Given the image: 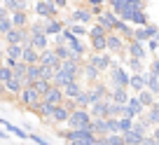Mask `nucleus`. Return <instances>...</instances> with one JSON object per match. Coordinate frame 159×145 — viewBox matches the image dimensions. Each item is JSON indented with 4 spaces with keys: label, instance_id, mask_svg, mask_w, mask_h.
<instances>
[{
    "label": "nucleus",
    "instance_id": "nucleus-16",
    "mask_svg": "<svg viewBox=\"0 0 159 145\" xmlns=\"http://www.w3.org/2000/svg\"><path fill=\"white\" fill-rule=\"evenodd\" d=\"M68 117H70V110L66 108L63 103L52 105V115H49V122H52V124H66V122H68Z\"/></svg>",
    "mask_w": 159,
    "mask_h": 145
},
{
    "label": "nucleus",
    "instance_id": "nucleus-33",
    "mask_svg": "<svg viewBox=\"0 0 159 145\" xmlns=\"http://www.w3.org/2000/svg\"><path fill=\"white\" fill-rule=\"evenodd\" d=\"M124 136V143L126 145H143V138H145V134H138V131H126V134H122Z\"/></svg>",
    "mask_w": 159,
    "mask_h": 145
},
{
    "label": "nucleus",
    "instance_id": "nucleus-54",
    "mask_svg": "<svg viewBox=\"0 0 159 145\" xmlns=\"http://www.w3.org/2000/svg\"><path fill=\"white\" fill-rule=\"evenodd\" d=\"M150 136H152L154 140L159 143V126H152V131H150Z\"/></svg>",
    "mask_w": 159,
    "mask_h": 145
},
{
    "label": "nucleus",
    "instance_id": "nucleus-17",
    "mask_svg": "<svg viewBox=\"0 0 159 145\" xmlns=\"http://www.w3.org/2000/svg\"><path fill=\"white\" fill-rule=\"evenodd\" d=\"M126 54H129L131 59L145 61V56H148V47H145L143 42H138V40H129V42H126Z\"/></svg>",
    "mask_w": 159,
    "mask_h": 145
},
{
    "label": "nucleus",
    "instance_id": "nucleus-53",
    "mask_svg": "<svg viewBox=\"0 0 159 145\" xmlns=\"http://www.w3.org/2000/svg\"><path fill=\"white\" fill-rule=\"evenodd\" d=\"M68 2H70V0H54V5L59 7V10H66V7H68Z\"/></svg>",
    "mask_w": 159,
    "mask_h": 145
},
{
    "label": "nucleus",
    "instance_id": "nucleus-22",
    "mask_svg": "<svg viewBox=\"0 0 159 145\" xmlns=\"http://www.w3.org/2000/svg\"><path fill=\"white\" fill-rule=\"evenodd\" d=\"M82 77L89 82V87H94V84L101 82V70L94 68V66H89V63H84V66H82Z\"/></svg>",
    "mask_w": 159,
    "mask_h": 145
},
{
    "label": "nucleus",
    "instance_id": "nucleus-59",
    "mask_svg": "<svg viewBox=\"0 0 159 145\" xmlns=\"http://www.w3.org/2000/svg\"><path fill=\"white\" fill-rule=\"evenodd\" d=\"M24 2H26V5H30V2H35V0H24Z\"/></svg>",
    "mask_w": 159,
    "mask_h": 145
},
{
    "label": "nucleus",
    "instance_id": "nucleus-31",
    "mask_svg": "<svg viewBox=\"0 0 159 145\" xmlns=\"http://www.w3.org/2000/svg\"><path fill=\"white\" fill-rule=\"evenodd\" d=\"M91 134L96 136V138H101V136H108V129H105V120H101V117H94L91 120Z\"/></svg>",
    "mask_w": 159,
    "mask_h": 145
},
{
    "label": "nucleus",
    "instance_id": "nucleus-47",
    "mask_svg": "<svg viewBox=\"0 0 159 145\" xmlns=\"http://www.w3.org/2000/svg\"><path fill=\"white\" fill-rule=\"evenodd\" d=\"M105 129H108V134H119L117 120H115V117H105Z\"/></svg>",
    "mask_w": 159,
    "mask_h": 145
},
{
    "label": "nucleus",
    "instance_id": "nucleus-14",
    "mask_svg": "<svg viewBox=\"0 0 159 145\" xmlns=\"http://www.w3.org/2000/svg\"><path fill=\"white\" fill-rule=\"evenodd\" d=\"M94 21H96L98 26H103V28L108 30V33H115V28H117V21H119V16L115 14L112 10H110V12H103V14H98Z\"/></svg>",
    "mask_w": 159,
    "mask_h": 145
},
{
    "label": "nucleus",
    "instance_id": "nucleus-32",
    "mask_svg": "<svg viewBox=\"0 0 159 145\" xmlns=\"http://www.w3.org/2000/svg\"><path fill=\"white\" fill-rule=\"evenodd\" d=\"M54 54L59 56V61H68V59H77V56L73 54V52H70V47L68 45H56L54 47ZM84 61V59H82Z\"/></svg>",
    "mask_w": 159,
    "mask_h": 145
},
{
    "label": "nucleus",
    "instance_id": "nucleus-24",
    "mask_svg": "<svg viewBox=\"0 0 159 145\" xmlns=\"http://www.w3.org/2000/svg\"><path fill=\"white\" fill-rule=\"evenodd\" d=\"M129 89H122V87H110V101L112 103H119V105H126L129 101Z\"/></svg>",
    "mask_w": 159,
    "mask_h": 145
},
{
    "label": "nucleus",
    "instance_id": "nucleus-10",
    "mask_svg": "<svg viewBox=\"0 0 159 145\" xmlns=\"http://www.w3.org/2000/svg\"><path fill=\"white\" fill-rule=\"evenodd\" d=\"M28 38H30L28 28H14V26H12V30H10V33H5V35H2L5 45H24V42L28 40Z\"/></svg>",
    "mask_w": 159,
    "mask_h": 145
},
{
    "label": "nucleus",
    "instance_id": "nucleus-35",
    "mask_svg": "<svg viewBox=\"0 0 159 145\" xmlns=\"http://www.w3.org/2000/svg\"><path fill=\"white\" fill-rule=\"evenodd\" d=\"M136 96H138V101L145 105V110H148L150 105H154V103H157V96H154L152 91H148V89H143L140 94H136Z\"/></svg>",
    "mask_w": 159,
    "mask_h": 145
},
{
    "label": "nucleus",
    "instance_id": "nucleus-11",
    "mask_svg": "<svg viewBox=\"0 0 159 145\" xmlns=\"http://www.w3.org/2000/svg\"><path fill=\"white\" fill-rule=\"evenodd\" d=\"M68 24H82V26H91L94 24V14H91L89 7H80V10H75L73 14H70V19L66 21V26Z\"/></svg>",
    "mask_w": 159,
    "mask_h": 145
},
{
    "label": "nucleus",
    "instance_id": "nucleus-58",
    "mask_svg": "<svg viewBox=\"0 0 159 145\" xmlns=\"http://www.w3.org/2000/svg\"><path fill=\"white\" fill-rule=\"evenodd\" d=\"M7 124V120H2V117H0V126H5Z\"/></svg>",
    "mask_w": 159,
    "mask_h": 145
},
{
    "label": "nucleus",
    "instance_id": "nucleus-13",
    "mask_svg": "<svg viewBox=\"0 0 159 145\" xmlns=\"http://www.w3.org/2000/svg\"><path fill=\"white\" fill-rule=\"evenodd\" d=\"M143 112H145V105L138 101V96H129V101H126V105H124V117L138 120Z\"/></svg>",
    "mask_w": 159,
    "mask_h": 145
},
{
    "label": "nucleus",
    "instance_id": "nucleus-30",
    "mask_svg": "<svg viewBox=\"0 0 159 145\" xmlns=\"http://www.w3.org/2000/svg\"><path fill=\"white\" fill-rule=\"evenodd\" d=\"M2 84H5V91H10L12 96H19V91L24 89V82H21L19 77H14V75H12V77H7V80L2 82Z\"/></svg>",
    "mask_w": 159,
    "mask_h": 145
},
{
    "label": "nucleus",
    "instance_id": "nucleus-6",
    "mask_svg": "<svg viewBox=\"0 0 159 145\" xmlns=\"http://www.w3.org/2000/svg\"><path fill=\"white\" fill-rule=\"evenodd\" d=\"M33 10L38 19H59V7L54 5V0H35Z\"/></svg>",
    "mask_w": 159,
    "mask_h": 145
},
{
    "label": "nucleus",
    "instance_id": "nucleus-38",
    "mask_svg": "<svg viewBox=\"0 0 159 145\" xmlns=\"http://www.w3.org/2000/svg\"><path fill=\"white\" fill-rule=\"evenodd\" d=\"M145 117L150 120V124H152V126H159V103L150 105L148 110H145Z\"/></svg>",
    "mask_w": 159,
    "mask_h": 145
},
{
    "label": "nucleus",
    "instance_id": "nucleus-51",
    "mask_svg": "<svg viewBox=\"0 0 159 145\" xmlns=\"http://www.w3.org/2000/svg\"><path fill=\"white\" fill-rule=\"evenodd\" d=\"M108 5V0H87V7H103Z\"/></svg>",
    "mask_w": 159,
    "mask_h": 145
},
{
    "label": "nucleus",
    "instance_id": "nucleus-9",
    "mask_svg": "<svg viewBox=\"0 0 159 145\" xmlns=\"http://www.w3.org/2000/svg\"><path fill=\"white\" fill-rule=\"evenodd\" d=\"M42 98V96L38 94V91L33 89V87H24V89L19 91V96H16V101H19V105H24V108H33L35 103H38V101Z\"/></svg>",
    "mask_w": 159,
    "mask_h": 145
},
{
    "label": "nucleus",
    "instance_id": "nucleus-7",
    "mask_svg": "<svg viewBox=\"0 0 159 145\" xmlns=\"http://www.w3.org/2000/svg\"><path fill=\"white\" fill-rule=\"evenodd\" d=\"M84 63H89V66H94V68H98L101 73H108V70L112 68L117 61H115L110 54H103V52L98 54V52H96V54H89V59H87Z\"/></svg>",
    "mask_w": 159,
    "mask_h": 145
},
{
    "label": "nucleus",
    "instance_id": "nucleus-27",
    "mask_svg": "<svg viewBox=\"0 0 159 145\" xmlns=\"http://www.w3.org/2000/svg\"><path fill=\"white\" fill-rule=\"evenodd\" d=\"M66 28V21L61 19H45V35H59Z\"/></svg>",
    "mask_w": 159,
    "mask_h": 145
},
{
    "label": "nucleus",
    "instance_id": "nucleus-48",
    "mask_svg": "<svg viewBox=\"0 0 159 145\" xmlns=\"http://www.w3.org/2000/svg\"><path fill=\"white\" fill-rule=\"evenodd\" d=\"M28 140H33L35 145H52L49 140H47V138H42L40 134H28Z\"/></svg>",
    "mask_w": 159,
    "mask_h": 145
},
{
    "label": "nucleus",
    "instance_id": "nucleus-36",
    "mask_svg": "<svg viewBox=\"0 0 159 145\" xmlns=\"http://www.w3.org/2000/svg\"><path fill=\"white\" fill-rule=\"evenodd\" d=\"M30 87H33V89L38 91L40 96H45L47 91L52 89V82H49V80H45V77H40V80H35V82H33V84H30Z\"/></svg>",
    "mask_w": 159,
    "mask_h": 145
},
{
    "label": "nucleus",
    "instance_id": "nucleus-26",
    "mask_svg": "<svg viewBox=\"0 0 159 145\" xmlns=\"http://www.w3.org/2000/svg\"><path fill=\"white\" fill-rule=\"evenodd\" d=\"M40 77H42V66H40V63L28 66V70H26V80H24V87H30L35 80H40Z\"/></svg>",
    "mask_w": 159,
    "mask_h": 145
},
{
    "label": "nucleus",
    "instance_id": "nucleus-5",
    "mask_svg": "<svg viewBox=\"0 0 159 145\" xmlns=\"http://www.w3.org/2000/svg\"><path fill=\"white\" fill-rule=\"evenodd\" d=\"M91 120H94V117L89 115V110H84V108H75V110L70 112V117H68L66 124H68L70 129H89Z\"/></svg>",
    "mask_w": 159,
    "mask_h": 145
},
{
    "label": "nucleus",
    "instance_id": "nucleus-19",
    "mask_svg": "<svg viewBox=\"0 0 159 145\" xmlns=\"http://www.w3.org/2000/svg\"><path fill=\"white\" fill-rule=\"evenodd\" d=\"M21 61H24V63H28V66L40 63V52L35 49L33 45H30V38L24 42V54H21Z\"/></svg>",
    "mask_w": 159,
    "mask_h": 145
},
{
    "label": "nucleus",
    "instance_id": "nucleus-39",
    "mask_svg": "<svg viewBox=\"0 0 159 145\" xmlns=\"http://www.w3.org/2000/svg\"><path fill=\"white\" fill-rule=\"evenodd\" d=\"M2 7H5L7 12H19V10H26V2L24 0H2Z\"/></svg>",
    "mask_w": 159,
    "mask_h": 145
},
{
    "label": "nucleus",
    "instance_id": "nucleus-43",
    "mask_svg": "<svg viewBox=\"0 0 159 145\" xmlns=\"http://www.w3.org/2000/svg\"><path fill=\"white\" fill-rule=\"evenodd\" d=\"M70 33L77 35V38H84V35H89V26H82V24H68Z\"/></svg>",
    "mask_w": 159,
    "mask_h": 145
},
{
    "label": "nucleus",
    "instance_id": "nucleus-57",
    "mask_svg": "<svg viewBox=\"0 0 159 145\" xmlns=\"http://www.w3.org/2000/svg\"><path fill=\"white\" fill-rule=\"evenodd\" d=\"M0 96H5V84H0Z\"/></svg>",
    "mask_w": 159,
    "mask_h": 145
},
{
    "label": "nucleus",
    "instance_id": "nucleus-4",
    "mask_svg": "<svg viewBox=\"0 0 159 145\" xmlns=\"http://www.w3.org/2000/svg\"><path fill=\"white\" fill-rule=\"evenodd\" d=\"M61 38H63V42L70 47V52H73V54L77 56V59H84V54H87V47H84V42H82V38L73 35L68 26H66V28L61 30Z\"/></svg>",
    "mask_w": 159,
    "mask_h": 145
},
{
    "label": "nucleus",
    "instance_id": "nucleus-55",
    "mask_svg": "<svg viewBox=\"0 0 159 145\" xmlns=\"http://www.w3.org/2000/svg\"><path fill=\"white\" fill-rule=\"evenodd\" d=\"M2 16H10V12H7L2 5H0V19H2Z\"/></svg>",
    "mask_w": 159,
    "mask_h": 145
},
{
    "label": "nucleus",
    "instance_id": "nucleus-18",
    "mask_svg": "<svg viewBox=\"0 0 159 145\" xmlns=\"http://www.w3.org/2000/svg\"><path fill=\"white\" fill-rule=\"evenodd\" d=\"M30 33V45L38 52H45L49 47V35H45V30H28Z\"/></svg>",
    "mask_w": 159,
    "mask_h": 145
},
{
    "label": "nucleus",
    "instance_id": "nucleus-8",
    "mask_svg": "<svg viewBox=\"0 0 159 145\" xmlns=\"http://www.w3.org/2000/svg\"><path fill=\"white\" fill-rule=\"evenodd\" d=\"M152 38H159V26H154V24H148V26H136L134 28V40H138V42H148V40H152Z\"/></svg>",
    "mask_w": 159,
    "mask_h": 145
},
{
    "label": "nucleus",
    "instance_id": "nucleus-42",
    "mask_svg": "<svg viewBox=\"0 0 159 145\" xmlns=\"http://www.w3.org/2000/svg\"><path fill=\"white\" fill-rule=\"evenodd\" d=\"M75 101V105H77V108H84V110H89V91H87V89H82V94H80L77 96V98H73Z\"/></svg>",
    "mask_w": 159,
    "mask_h": 145
},
{
    "label": "nucleus",
    "instance_id": "nucleus-50",
    "mask_svg": "<svg viewBox=\"0 0 159 145\" xmlns=\"http://www.w3.org/2000/svg\"><path fill=\"white\" fill-rule=\"evenodd\" d=\"M150 73H152V75H157L159 77V59H152V63H150Z\"/></svg>",
    "mask_w": 159,
    "mask_h": 145
},
{
    "label": "nucleus",
    "instance_id": "nucleus-12",
    "mask_svg": "<svg viewBox=\"0 0 159 145\" xmlns=\"http://www.w3.org/2000/svg\"><path fill=\"white\" fill-rule=\"evenodd\" d=\"M105 52H108V54H122V52H126V40L117 33H108Z\"/></svg>",
    "mask_w": 159,
    "mask_h": 145
},
{
    "label": "nucleus",
    "instance_id": "nucleus-44",
    "mask_svg": "<svg viewBox=\"0 0 159 145\" xmlns=\"http://www.w3.org/2000/svg\"><path fill=\"white\" fill-rule=\"evenodd\" d=\"M5 129H7V134H12V136H16V138H21V140H28V134H26L24 129H19V126H14V124H10L7 122L5 124Z\"/></svg>",
    "mask_w": 159,
    "mask_h": 145
},
{
    "label": "nucleus",
    "instance_id": "nucleus-20",
    "mask_svg": "<svg viewBox=\"0 0 159 145\" xmlns=\"http://www.w3.org/2000/svg\"><path fill=\"white\" fill-rule=\"evenodd\" d=\"M42 101H45V103H49V105H59V103H63V101H66L63 89H61V87H56V84H52V89L47 91L45 96H42Z\"/></svg>",
    "mask_w": 159,
    "mask_h": 145
},
{
    "label": "nucleus",
    "instance_id": "nucleus-45",
    "mask_svg": "<svg viewBox=\"0 0 159 145\" xmlns=\"http://www.w3.org/2000/svg\"><path fill=\"white\" fill-rule=\"evenodd\" d=\"M105 145H126V143H124L122 134H108L105 136Z\"/></svg>",
    "mask_w": 159,
    "mask_h": 145
},
{
    "label": "nucleus",
    "instance_id": "nucleus-21",
    "mask_svg": "<svg viewBox=\"0 0 159 145\" xmlns=\"http://www.w3.org/2000/svg\"><path fill=\"white\" fill-rule=\"evenodd\" d=\"M143 89H145V70H143V73H131L129 91H134V96H136V94H140Z\"/></svg>",
    "mask_w": 159,
    "mask_h": 145
},
{
    "label": "nucleus",
    "instance_id": "nucleus-41",
    "mask_svg": "<svg viewBox=\"0 0 159 145\" xmlns=\"http://www.w3.org/2000/svg\"><path fill=\"white\" fill-rule=\"evenodd\" d=\"M126 68H129V73H143L145 70V66H143V61L140 59H126Z\"/></svg>",
    "mask_w": 159,
    "mask_h": 145
},
{
    "label": "nucleus",
    "instance_id": "nucleus-23",
    "mask_svg": "<svg viewBox=\"0 0 159 145\" xmlns=\"http://www.w3.org/2000/svg\"><path fill=\"white\" fill-rule=\"evenodd\" d=\"M108 105H110V98H103V101H98V103L89 105V115L105 120V117H108Z\"/></svg>",
    "mask_w": 159,
    "mask_h": 145
},
{
    "label": "nucleus",
    "instance_id": "nucleus-15",
    "mask_svg": "<svg viewBox=\"0 0 159 145\" xmlns=\"http://www.w3.org/2000/svg\"><path fill=\"white\" fill-rule=\"evenodd\" d=\"M40 66H42V68H52L56 73V70L61 68V61H59V56L54 54V49L47 47L45 52H40Z\"/></svg>",
    "mask_w": 159,
    "mask_h": 145
},
{
    "label": "nucleus",
    "instance_id": "nucleus-37",
    "mask_svg": "<svg viewBox=\"0 0 159 145\" xmlns=\"http://www.w3.org/2000/svg\"><path fill=\"white\" fill-rule=\"evenodd\" d=\"M12 73H14V77H19L21 82L26 80V70H28V63H24V61H14V66H12Z\"/></svg>",
    "mask_w": 159,
    "mask_h": 145
},
{
    "label": "nucleus",
    "instance_id": "nucleus-52",
    "mask_svg": "<svg viewBox=\"0 0 159 145\" xmlns=\"http://www.w3.org/2000/svg\"><path fill=\"white\" fill-rule=\"evenodd\" d=\"M126 5H134V7H143L145 10V0H124Z\"/></svg>",
    "mask_w": 159,
    "mask_h": 145
},
{
    "label": "nucleus",
    "instance_id": "nucleus-3",
    "mask_svg": "<svg viewBox=\"0 0 159 145\" xmlns=\"http://www.w3.org/2000/svg\"><path fill=\"white\" fill-rule=\"evenodd\" d=\"M105 42H108V30L94 21V24L89 26V45H91V49L101 54V52H105Z\"/></svg>",
    "mask_w": 159,
    "mask_h": 145
},
{
    "label": "nucleus",
    "instance_id": "nucleus-49",
    "mask_svg": "<svg viewBox=\"0 0 159 145\" xmlns=\"http://www.w3.org/2000/svg\"><path fill=\"white\" fill-rule=\"evenodd\" d=\"M145 47H148V52H157V49H159V38L148 40V42H145Z\"/></svg>",
    "mask_w": 159,
    "mask_h": 145
},
{
    "label": "nucleus",
    "instance_id": "nucleus-40",
    "mask_svg": "<svg viewBox=\"0 0 159 145\" xmlns=\"http://www.w3.org/2000/svg\"><path fill=\"white\" fill-rule=\"evenodd\" d=\"M117 129H119V134L131 131L134 129V120H131V117H117Z\"/></svg>",
    "mask_w": 159,
    "mask_h": 145
},
{
    "label": "nucleus",
    "instance_id": "nucleus-29",
    "mask_svg": "<svg viewBox=\"0 0 159 145\" xmlns=\"http://www.w3.org/2000/svg\"><path fill=\"white\" fill-rule=\"evenodd\" d=\"M30 110H33V112H35L38 117H42L45 122H49V115H52V105H49V103H45L42 98H40L38 103H35L33 108H30Z\"/></svg>",
    "mask_w": 159,
    "mask_h": 145
},
{
    "label": "nucleus",
    "instance_id": "nucleus-2",
    "mask_svg": "<svg viewBox=\"0 0 159 145\" xmlns=\"http://www.w3.org/2000/svg\"><path fill=\"white\" fill-rule=\"evenodd\" d=\"M129 77H131V73H129V70H126L122 63H119V61L108 70L110 87H122V89H129Z\"/></svg>",
    "mask_w": 159,
    "mask_h": 145
},
{
    "label": "nucleus",
    "instance_id": "nucleus-28",
    "mask_svg": "<svg viewBox=\"0 0 159 145\" xmlns=\"http://www.w3.org/2000/svg\"><path fill=\"white\" fill-rule=\"evenodd\" d=\"M61 89H63V96H66V98H77V96L82 94V89H84V87L80 84V80H75V82H68V84H63Z\"/></svg>",
    "mask_w": 159,
    "mask_h": 145
},
{
    "label": "nucleus",
    "instance_id": "nucleus-56",
    "mask_svg": "<svg viewBox=\"0 0 159 145\" xmlns=\"http://www.w3.org/2000/svg\"><path fill=\"white\" fill-rule=\"evenodd\" d=\"M0 138H2V140H7V138H10V136H7L5 131H0Z\"/></svg>",
    "mask_w": 159,
    "mask_h": 145
},
{
    "label": "nucleus",
    "instance_id": "nucleus-34",
    "mask_svg": "<svg viewBox=\"0 0 159 145\" xmlns=\"http://www.w3.org/2000/svg\"><path fill=\"white\" fill-rule=\"evenodd\" d=\"M21 54H24V45H5V56L7 59L21 61Z\"/></svg>",
    "mask_w": 159,
    "mask_h": 145
},
{
    "label": "nucleus",
    "instance_id": "nucleus-1",
    "mask_svg": "<svg viewBox=\"0 0 159 145\" xmlns=\"http://www.w3.org/2000/svg\"><path fill=\"white\" fill-rule=\"evenodd\" d=\"M66 140L70 145H94L96 136L91 134V129H70V131H61Z\"/></svg>",
    "mask_w": 159,
    "mask_h": 145
},
{
    "label": "nucleus",
    "instance_id": "nucleus-25",
    "mask_svg": "<svg viewBox=\"0 0 159 145\" xmlns=\"http://www.w3.org/2000/svg\"><path fill=\"white\" fill-rule=\"evenodd\" d=\"M10 19H12V26H14V28H28V24H30L28 12H26V10L12 12V14H10Z\"/></svg>",
    "mask_w": 159,
    "mask_h": 145
},
{
    "label": "nucleus",
    "instance_id": "nucleus-46",
    "mask_svg": "<svg viewBox=\"0 0 159 145\" xmlns=\"http://www.w3.org/2000/svg\"><path fill=\"white\" fill-rule=\"evenodd\" d=\"M10 30H12V19L10 16H2V19H0V35L10 33Z\"/></svg>",
    "mask_w": 159,
    "mask_h": 145
}]
</instances>
